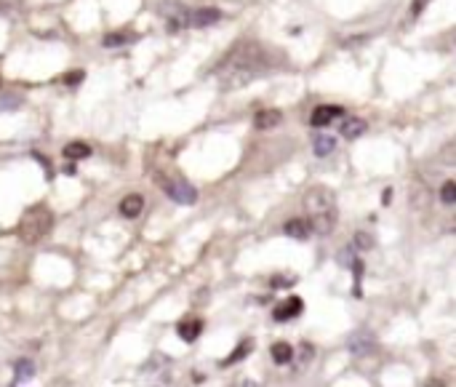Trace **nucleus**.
I'll use <instances>...</instances> for the list:
<instances>
[{
  "mask_svg": "<svg viewBox=\"0 0 456 387\" xmlns=\"http://www.w3.org/2000/svg\"><path fill=\"white\" fill-rule=\"evenodd\" d=\"M272 67H275V59L269 49H264L256 40H240L219 62L216 78L224 89H238V86H248V83L259 80L262 75L272 73Z\"/></svg>",
  "mask_w": 456,
  "mask_h": 387,
  "instance_id": "nucleus-1",
  "label": "nucleus"
},
{
  "mask_svg": "<svg viewBox=\"0 0 456 387\" xmlns=\"http://www.w3.org/2000/svg\"><path fill=\"white\" fill-rule=\"evenodd\" d=\"M304 209H307V222L315 233L328 235L336 227V219H339L336 198L326 187H312L310 193L304 195Z\"/></svg>",
  "mask_w": 456,
  "mask_h": 387,
  "instance_id": "nucleus-2",
  "label": "nucleus"
},
{
  "mask_svg": "<svg viewBox=\"0 0 456 387\" xmlns=\"http://www.w3.org/2000/svg\"><path fill=\"white\" fill-rule=\"evenodd\" d=\"M51 224H53L51 211L43 209V206H35V209L24 211L22 222H19V238H22L24 243L43 241L48 235V230H51Z\"/></svg>",
  "mask_w": 456,
  "mask_h": 387,
  "instance_id": "nucleus-3",
  "label": "nucleus"
},
{
  "mask_svg": "<svg viewBox=\"0 0 456 387\" xmlns=\"http://www.w3.org/2000/svg\"><path fill=\"white\" fill-rule=\"evenodd\" d=\"M160 182H163V190H166V195L171 200L182 203V206H192L197 200V193H195V187H192L190 182H184V179H166V176H160Z\"/></svg>",
  "mask_w": 456,
  "mask_h": 387,
  "instance_id": "nucleus-4",
  "label": "nucleus"
},
{
  "mask_svg": "<svg viewBox=\"0 0 456 387\" xmlns=\"http://www.w3.org/2000/svg\"><path fill=\"white\" fill-rule=\"evenodd\" d=\"M158 11L168 19V32H179V30L190 27V11L182 3H160Z\"/></svg>",
  "mask_w": 456,
  "mask_h": 387,
  "instance_id": "nucleus-5",
  "label": "nucleus"
},
{
  "mask_svg": "<svg viewBox=\"0 0 456 387\" xmlns=\"http://www.w3.org/2000/svg\"><path fill=\"white\" fill-rule=\"evenodd\" d=\"M344 110L341 107H328V104H320V107H315L310 115V126L315 128H326L328 123H334L339 115H341Z\"/></svg>",
  "mask_w": 456,
  "mask_h": 387,
  "instance_id": "nucleus-6",
  "label": "nucleus"
},
{
  "mask_svg": "<svg viewBox=\"0 0 456 387\" xmlns=\"http://www.w3.org/2000/svg\"><path fill=\"white\" fill-rule=\"evenodd\" d=\"M304 310V302L299 299V296H288L286 302L280 305V307H275V313L272 318L278 320V323H283V320H291V318H296V315Z\"/></svg>",
  "mask_w": 456,
  "mask_h": 387,
  "instance_id": "nucleus-7",
  "label": "nucleus"
},
{
  "mask_svg": "<svg viewBox=\"0 0 456 387\" xmlns=\"http://www.w3.org/2000/svg\"><path fill=\"white\" fill-rule=\"evenodd\" d=\"M347 350L352 353V355H368L371 350H374V337L371 334H365V331H358V334H352V337L347 339Z\"/></svg>",
  "mask_w": 456,
  "mask_h": 387,
  "instance_id": "nucleus-8",
  "label": "nucleus"
},
{
  "mask_svg": "<svg viewBox=\"0 0 456 387\" xmlns=\"http://www.w3.org/2000/svg\"><path fill=\"white\" fill-rule=\"evenodd\" d=\"M221 11L219 8H200V11H192L190 14V27H211L216 25V22H221Z\"/></svg>",
  "mask_w": 456,
  "mask_h": 387,
  "instance_id": "nucleus-9",
  "label": "nucleus"
},
{
  "mask_svg": "<svg viewBox=\"0 0 456 387\" xmlns=\"http://www.w3.org/2000/svg\"><path fill=\"white\" fill-rule=\"evenodd\" d=\"M176 334L184 339V342H195V339L203 334V320L200 318H184L176 326Z\"/></svg>",
  "mask_w": 456,
  "mask_h": 387,
  "instance_id": "nucleus-10",
  "label": "nucleus"
},
{
  "mask_svg": "<svg viewBox=\"0 0 456 387\" xmlns=\"http://www.w3.org/2000/svg\"><path fill=\"white\" fill-rule=\"evenodd\" d=\"M142 209H144L142 195L131 193V195H125V198L120 200V214H123L125 219H136L139 214H142Z\"/></svg>",
  "mask_w": 456,
  "mask_h": 387,
  "instance_id": "nucleus-11",
  "label": "nucleus"
},
{
  "mask_svg": "<svg viewBox=\"0 0 456 387\" xmlns=\"http://www.w3.org/2000/svg\"><path fill=\"white\" fill-rule=\"evenodd\" d=\"M283 233H286L288 238H296V241H307L312 235V227L307 219H291L286 222V227H283Z\"/></svg>",
  "mask_w": 456,
  "mask_h": 387,
  "instance_id": "nucleus-12",
  "label": "nucleus"
},
{
  "mask_svg": "<svg viewBox=\"0 0 456 387\" xmlns=\"http://www.w3.org/2000/svg\"><path fill=\"white\" fill-rule=\"evenodd\" d=\"M32 377H35V363H32V358H19V361L14 363V382L16 385L29 382Z\"/></svg>",
  "mask_w": 456,
  "mask_h": 387,
  "instance_id": "nucleus-13",
  "label": "nucleus"
},
{
  "mask_svg": "<svg viewBox=\"0 0 456 387\" xmlns=\"http://www.w3.org/2000/svg\"><path fill=\"white\" fill-rule=\"evenodd\" d=\"M278 123H283V113H280V110H262V113H256V118H254V126H256V128H275Z\"/></svg>",
  "mask_w": 456,
  "mask_h": 387,
  "instance_id": "nucleus-14",
  "label": "nucleus"
},
{
  "mask_svg": "<svg viewBox=\"0 0 456 387\" xmlns=\"http://www.w3.org/2000/svg\"><path fill=\"white\" fill-rule=\"evenodd\" d=\"M269 355H272V361L278 363V366H286V363H291V358H293V347H291L288 342H275V344L269 347Z\"/></svg>",
  "mask_w": 456,
  "mask_h": 387,
  "instance_id": "nucleus-15",
  "label": "nucleus"
},
{
  "mask_svg": "<svg viewBox=\"0 0 456 387\" xmlns=\"http://www.w3.org/2000/svg\"><path fill=\"white\" fill-rule=\"evenodd\" d=\"M334 137H328V134H317L315 137V142H312V152L317 155V158H326V155H331L334 152Z\"/></svg>",
  "mask_w": 456,
  "mask_h": 387,
  "instance_id": "nucleus-16",
  "label": "nucleus"
},
{
  "mask_svg": "<svg viewBox=\"0 0 456 387\" xmlns=\"http://www.w3.org/2000/svg\"><path fill=\"white\" fill-rule=\"evenodd\" d=\"M363 134H365V121H360V118H350L341 126V137L344 139H358Z\"/></svg>",
  "mask_w": 456,
  "mask_h": 387,
  "instance_id": "nucleus-17",
  "label": "nucleus"
},
{
  "mask_svg": "<svg viewBox=\"0 0 456 387\" xmlns=\"http://www.w3.org/2000/svg\"><path fill=\"white\" fill-rule=\"evenodd\" d=\"M134 40H139V35H123V32H110L101 43H104V49H118V46H125V43H134Z\"/></svg>",
  "mask_w": 456,
  "mask_h": 387,
  "instance_id": "nucleus-18",
  "label": "nucleus"
},
{
  "mask_svg": "<svg viewBox=\"0 0 456 387\" xmlns=\"http://www.w3.org/2000/svg\"><path fill=\"white\" fill-rule=\"evenodd\" d=\"M88 155H91V147L86 142H72V145L64 147V158H70V161H83Z\"/></svg>",
  "mask_w": 456,
  "mask_h": 387,
  "instance_id": "nucleus-19",
  "label": "nucleus"
},
{
  "mask_svg": "<svg viewBox=\"0 0 456 387\" xmlns=\"http://www.w3.org/2000/svg\"><path fill=\"white\" fill-rule=\"evenodd\" d=\"M251 350H254V342H251V339H245V342H240L238 347H235V350H232V353H230V358H227V361L221 363V366H232V363H238L240 358H245V355H248V353H251Z\"/></svg>",
  "mask_w": 456,
  "mask_h": 387,
  "instance_id": "nucleus-20",
  "label": "nucleus"
},
{
  "mask_svg": "<svg viewBox=\"0 0 456 387\" xmlns=\"http://www.w3.org/2000/svg\"><path fill=\"white\" fill-rule=\"evenodd\" d=\"M440 203L443 206H454L456 203V182H443V187H440Z\"/></svg>",
  "mask_w": 456,
  "mask_h": 387,
  "instance_id": "nucleus-21",
  "label": "nucleus"
},
{
  "mask_svg": "<svg viewBox=\"0 0 456 387\" xmlns=\"http://www.w3.org/2000/svg\"><path fill=\"white\" fill-rule=\"evenodd\" d=\"M355 246H358L360 251H368V248L374 246V238L365 235V233H358V235H355Z\"/></svg>",
  "mask_w": 456,
  "mask_h": 387,
  "instance_id": "nucleus-22",
  "label": "nucleus"
},
{
  "mask_svg": "<svg viewBox=\"0 0 456 387\" xmlns=\"http://www.w3.org/2000/svg\"><path fill=\"white\" fill-rule=\"evenodd\" d=\"M296 278H283V275H275L272 278V289H286V286H293Z\"/></svg>",
  "mask_w": 456,
  "mask_h": 387,
  "instance_id": "nucleus-23",
  "label": "nucleus"
},
{
  "mask_svg": "<svg viewBox=\"0 0 456 387\" xmlns=\"http://www.w3.org/2000/svg\"><path fill=\"white\" fill-rule=\"evenodd\" d=\"M83 78H86V73H80V70H77V73H67L64 78H62V80H64L67 86H77V83H80Z\"/></svg>",
  "mask_w": 456,
  "mask_h": 387,
  "instance_id": "nucleus-24",
  "label": "nucleus"
},
{
  "mask_svg": "<svg viewBox=\"0 0 456 387\" xmlns=\"http://www.w3.org/2000/svg\"><path fill=\"white\" fill-rule=\"evenodd\" d=\"M427 3H430V0H413V3H411V8H408V11H411V16H419V14L427 8Z\"/></svg>",
  "mask_w": 456,
  "mask_h": 387,
  "instance_id": "nucleus-25",
  "label": "nucleus"
},
{
  "mask_svg": "<svg viewBox=\"0 0 456 387\" xmlns=\"http://www.w3.org/2000/svg\"><path fill=\"white\" fill-rule=\"evenodd\" d=\"M64 174H70V176H75V174H77V166H75V163H70V166L64 169Z\"/></svg>",
  "mask_w": 456,
  "mask_h": 387,
  "instance_id": "nucleus-26",
  "label": "nucleus"
},
{
  "mask_svg": "<svg viewBox=\"0 0 456 387\" xmlns=\"http://www.w3.org/2000/svg\"><path fill=\"white\" fill-rule=\"evenodd\" d=\"M382 200H384V203H389V200H392V190H384Z\"/></svg>",
  "mask_w": 456,
  "mask_h": 387,
  "instance_id": "nucleus-27",
  "label": "nucleus"
}]
</instances>
